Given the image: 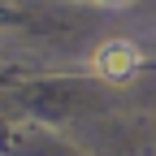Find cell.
<instances>
[{
	"mask_svg": "<svg viewBox=\"0 0 156 156\" xmlns=\"http://www.w3.org/2000/svg\"><path fill=\"white\" fill-rule=\"evenodd\" d=\"M139 65H143V48L134 44V39H104V44L91 52V69L100 74V78H108V83L134 78Z\"/></svg>",
	"mask_w": 156,
	"mask_h": 156,
	"instance_id": "obj_1",
	"label": "cell"
}]
</instances>
